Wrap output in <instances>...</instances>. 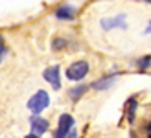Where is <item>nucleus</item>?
I'll return each instance as SVG.
<instances>
[{
    "label": "nucleus",
    "instance_id": "obj_2",
    "mask_svg": "<svg viewBox=\"0 0 151 138\" xmlns=\"http://www.w3.org/2000/svg\"><path fill=\"white\" fill-rule=\"evenodd\" d=\"M88 68L90 66H88L87 61H76V63H72L68 68H66V78L70 81H81L83 78H87Z\"/></svg>",
    "mask_w": 151,
    "mask_h": 138
},
{
    "label": "nucleus",
    "instance_id": "obj_14",
    "mask_svg": "<svg viewBox=\"0 0 151 138\" xmlns=\"http://www.w3.org/2000/svg\"><path fill=\"white\" fill-rule=\"evenodd\" d=\"M144 131H147V133L151 134V120H149V124H146V125H144Z\"/></svg>",
    "mask_w": 151,
    "mask_h": 138
},
{
    "label": "nucleus",
    "instance_id": "obj_4",
    "mask_svg": "<svg viewBox=\"0 0 151 138\" xmlns=\"http://www.w3.org/2000/svg\"><path fill=\"white\" fill-rule=\"evenodd\" d=\"M42 79L50 83L52 87H54L55 90L57 88H61V70H59V66L54 65V66H48L46 70L42 72Z\"/></svg>",
    "mask_w": 151,
    "mask_h": 138
},
{
    "label": "nucleus",
    "instance_id": "obj_8",
    "mask_svg": "<svg viewBox=\"0 0 151 138\" xmlns=\"http://www.w3.org/2000/svg\"><path fill=\"white\" fill-rule=\"evenodd\" d=\"M112 83H114V75H103L101 79H98V81H94L92 85H90V88H94V90H103V88H107V87H111Z\"/></svg>",
    "mask_w": 151,
    "mask_h": 138
},
{
    "label": "nucleus",
    "instance_id": "obj_16",
    "mask_svg": "<svg viewBox=\"0 0 151 138\" xmlns=\"http://www.w3.org/2000/svg\"><path fill=\"white\" fill-rule=\"evenodd\" d=\"M144 2H149V4H151V0H144Z\"/></svg>",
    "mask_w": 151,
    "mask_h": 138
},
{
    "label": "nucleus",
    "instance_id": "obj_9",
    "mask_svg": "<svg viewBox=\"0 0 151 138\" xmlns=\"http://www.w3.org/2000/svg\"><path fill=\"white\" fill-rule=\"evenodd\" d=\"M137 107H138V101L134 98H131L129 101L125 105V114H127V120H129V124L134 121V112H137Z\"/></svg>",
    "mask_w": 151,
    "mask_h": 138
},
{
    "label": "nucleus",
    "instance_id": "obj_6",
    "mask_svg": "<svg viewBox=\"0 0 151 138\" xmlns=\"http://www.w3.org/2000/svg\"><path fill=\"white\" fill-rule=\"evenodd\" d=\"M100 26L103 29H112V28H127L125 22V15H116V17H109V19H101Z\"/></svg>",
    "mask_w": 151,
    "mask_h": 138
},
{
    "label": "nucleus",
    "instance_id": "obj_11",
    "mask_svg": "<svg viewBox=\"0 0 151 138\" xmlns=\"http://www.w3.org/2000/svg\"><path fill=\"white\" fill-rule=\"evenodd\" d=\"M134 66L140 68V70H147V68L151 66V55H144V57H140L134 61Z\"/></svg>",
    "mask_w": 151,
    "mask_h": 138
},
{
    "label": "nucleus",
    "instance_id": "obj_15",
    "mask_svg": "<svg viewBox=\"0 0 151 138\" xmlns=\"http://www.w3.org/2000/svg\"><path fill=\"white\" fill-rule=\"evenodd\" d=\"M146 33H151V22L147 24V28H146Z\"/></svg>",
    "mask_w": 151,
    "mask_h": 138
},
{
    "label": "nucleus",
    "instance_id": "obj_3",
    "mask_svg": "<svg viewBox=\"0 0 151 138\" xmlns=\"http://www.w3.org/2000/svg\"><path fill=\"white\" fill-rule=\"evenodd\" d=\"M74 127V116L68 112H65L59 116V121H57V129H55V133L54 136L55 138H65V136H68L70 133V129Z\"/></svg>",
    "mask_w": 151,
    "mask_h": 138
},
{
    "label": "nucleus",
    "instance_id": "obj_7",
    "mask_svg": "<svg viewBox=\"0 0 151 138\" xmlns=\"http://www.w3.org/2000/svg\"><path fill=\"white\" fill-rule=\"evenodd\" d=\"M55 19H59V20H74V17H76V7L74 6H70V4H61L55 9Z\"/></svg>",
    "mask_w": 151,
    "mask_h": 138
},
{
    "label": "nucleus",
    "instance_id": "obj_10",
    "mask_svg": "<svg viewBox=\"0 0 151 138\" xmlns=\"http://www.w3.org/2000/svg\"><path fill=\"white\" fill-rule=\"evenodd\" d=\"M87 90H88V85H78V87H74V88L68 90V96H70L72 101H78L79 98H83V94H85Z\"/></svg>",
    "mask_w": 151,
    "mask_h": 138
},
{
    "label": "nucleus",
    "instance_id": "obj_5",
    "mask_svg": "<svg viewBox=\"0 0 151 138\" xmlns=\"http://www.w3.org/2000/svg\"><path fill=\"white\" fill-rule=\"evenodd\" d=\"M29 127H32V133H33V134L41 136V134H44V133L48 131L50 124H48V120L41 118L39 114H33V116L29 118Z\"/></svg>",
    "mask_w": 151,
    "mask_h": 138
},
{
    "label": "nucleus",
    "instance_id": "obj_13",
    "mask_svg": "<svg viewBox=\"0 0 151 138\" xmlns=\"http://www.w3.org/2000/svg\"><path fill=\"white\" fill-rule=\"evenodd\" d=\"M7 55V48H6V44L4 42H0V63H2V59Z\"/></svg>",
    "mask_w": 151,
    "mask_h": 138
},
{
    "label": "nucleus",
    "instance_id": "obj_12",
    "mask_svg": "<svg viewBox=\"0 0 151 138\" xmlns=\"http://www.w3.org/2000/svg\"><path fill=\"white\" fill-rule=\"evenodd\" d=\"M66 39H63V37H55L54 41H52V50L54 52H61V50H65L66 48Z\"/></svg>",
    "mask_w": 151,
    "mask_h": 138
},
{
    "label": "nucleus",
    "instance_id": "obj_1",
    "mask_svg": "<svg viewBox=\"0 0 151 138\" xmlns=\"http://www.w3.org/2000/svg\"><path fill=\"white\" fill-rule=\"evenodd\" d=\"M48 105H50V94L46 90H37L35 94L28 99V103H26L28 111L32 114H41Z\"/></svg>",
    "mask_w": 151,
    "mask_h": 138
}]
</instances>
